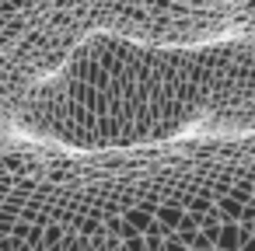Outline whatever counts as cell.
<instances>
[{
    "instance_id": "obj_1",
    "label": "cell",
    "mask_w": 255,
    "mask_h": 251,
    "mask_svg": "<svg viewBox=\"0 0 255 251\" xmlns=\"http://www.w3.org/2000/svg\"><path fill=\"white\" fill-rule=\"evenodd\" d=\"M224 56L91 35L21 101L18 126L84 150L171 140L192 126L210 87L220 84Z\"/></svg>"
}]
</instances>
